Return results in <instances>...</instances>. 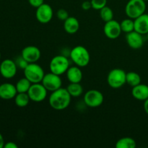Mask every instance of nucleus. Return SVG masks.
Here are the masks:
<instances>
[{
  "mask_svg": "<svg viewBox=\"0 0 148 148\" xmlns=\"http://www.w3.org/2000/svg\"><path fill=\"white\" fill-rule=\"evenodd\" d=\"M144 1H148V0H144Z\"/></svg>",
  "mask_w": 148,
  "mask_h": 148,
  "instance_id": "obj_37",
  "label": "nucleus"
},
{
  "mask_svg": "<svg viewBox=\"0 0 148 148\" xmlns=\"http://www.w3.org/2000/svg\"><path fill=\"white\" fill-rule=\"evenodd\" d=\"M134 30L142 35H147L148 33V14L144 13L134 20Z\"/></svg>",
  "mask_w": 148,
  "mask_h": 148,
  "instance_id": "obj_16",
  "label": "nucleus"
},
{
  "mask_svg": "<svg viewBox=\"0 0 148 148\" xmlns=\"http://www.w3.org/2000/svg\"><path fill=\"white\" fill-rule=\"evenodd\" d=\"M147 40H148V33H147Z\"/></svg>",
  "mask_w": 148,
  "mask_h": 148,
  "instance_id": "obj_35",
  "label": "nucleus"
},
{
  "mask_svg": "<svg viewBox=\"0 0 148 148\" xmlns=\"http://www.w3.org/2000/svg\"><path fill=\"white\" fill-rule=\"evenodd\" d=\"M143 35L140 34V33L135 30L127 33L126 40L129 46L133 49H139L143 47L144 44V39H143Z\"/></svg>",
  "mask_w": 148,
  "mask_h": 148,
  "instance_id": "obj_14",
  "label": "nucleus"
},
{
  "mask_svg": "<svg viewBox=\"0 0 148 148\" xmlns=\"http://www.w3.org/2000/svg\"><path fill=\"white\" fill-rule=\"evenodd\" d=\"M127 73L121 69L116 68L110 71L107 77V82L111 88L118 89L124 86L126 83Z\"/></svg>",
  "mask_w": 148,
  "mask_h": 148,
  "instance_id": "obj_6",
  "label": "nucleus"
},
{
  "mask_svg": "<svg viewBox=\"0 0 148 148\" xmlns=\"http://www.w3.org/2000/svg\"><path fill=\"white\" fill-rule=\"evenodd\" d=\"M120 25H121V31L124 33H129L134 30V21L133 19L130 17L123 20Z\"/></svg>",
  "mask_w": 148,
  "mask_h": 148,
  "instance_id": "obj_25",
  "label": "nucleus"
},
{
  "mask_svg": "<svg viewBox=\"0 0 148 148\" xmlns=\"http://www.w3.org/2000/svg\"><path fill=\"white\" fill-rule=\"evenodd\" d=\"M41 83L48 91L53 92L62 88V80L60 77V75H56L51 72L49 73L45 74Z\"/></svg>",
  "mask_w": 148,
  "mask_h": 148,
  "instance_id": "obj_9",
  "label": "nucleus"
},
{
  "mask_svg": "<svg viewBox=\"0 0 148 148\" xmlns=\"http://www.w3.org/2000/svg\"><path fill=\"white\" fill-rule=\"evenodd\" d=\"M1 52H0V59H1Z\"/></svg>",
  "mask_w": 148,
  "mask_h": 148,
  "instance_id": "obj_36",
  "label": "nucleus"
},
{
  "mask_svg": "<svg viewBox=\"0 0 148 148\" xmlns=\"http://www.w3.org/2000/svg\"><path fill=\"white\" fill-rule=\"evenodd\" d=\"M4 144H5V142H4V137H3L2 134L0 133V148H4Z\"/></svg>",
  "mask_w": 148,
  "mask_h": 148,
  "instance_id": "obj_33",
  "label": "nucleus"
},
{
  "mask_svg": "<svg viewBox=\"0 0 148 148\" xmlns=\"http://www.w3.org/2000/svg\"><path fill=\"white\" fill-rule=\"evenodd\" d=\"M72 96L66 88H60L51 92L49 98V103L53 109L62 111L68 108L71 103Z\"/></svg>",
  "mask_w": 148,
  "mask_h": 148,
  "instance_id": "obj_1",
  "label": "nucleus"
},
{
  "mask_svg": "<svg viewBox=\"0 0 148 148\" xmlns=\"http://www.w3.org/2000/svg\"><path fill=\"white\" fill-rule=\"evenodd\" d=\"M70 59L75 65L79 67H85L90 61V56L88 49L82 46L74 47L69 53Z\"/></svg>",
  "mask_w": 148,
  "mask_h": 148,
  "instance_id": "obj_2",
  "label": "nucleus"
},
{
  "mask_svg": "<svg viewBox=\"0 0 148 148\" xmlns=\"http://www.w3.org/2000/svg\"><path fill=\"white\" fill-rule=\"evenodd\" d=\"M15 62H16V64H17V67L20 68V69H23V70L25 69V67L27 66V65H28V64H29L28 62H27V61H26L25 59L22 56H20V57L17 58V61H16Z\"/></svg>",
  "mask_w": 148,
  "mask_h": 148,
  "instance_id": "obj_29",
  "label": "nucleus"
},
{
  "mask_svg": "<svg viewBox=\"0 0 148 148\" xmlns=\"http://www.w3.org/2000/svg\"><path fill=\"white\" fill-rule=\"evenodd\" d=\"M53 16L52 7L49 4L43 3L42 5L36 8V17L38 21L42 24H46L51 21Z\"/></svg>",
  "mask_w": 148,
  "mask_h": 148,
  "instance_id": "obj_11",
  "label": "nucleus"
},
{
  "mask_svg": "<svg viewBox=\"0 0 148 148\" xmlns=\"http://www.w3.org/2000/svg\"><path fill=\"white\" fill-rule=\"evenodd\" d=\"M137 146L136 141L130 137H122L116 143V148H135Z\"/></svg>",
  "mask_w": 148,
  "mask_h": 148,
  "instance_id": "obj_21",
  "label": "nucleus"
},
{
  "mask_svg": "<svg viewBox=\"0 0 148 148\" xmlns=\"http://www.w3.org/2000/svg\"><path fill=\"white\" fill-rule=\"evenodd\" d=\"M14 99L16 106L20 108H24L27 106L30 101L27 92H17Z\"/></svg>",
  "mask_w": 148,
  "mask_h": 148,
  "instance_id": "obj_20",
  "label": "nucleus"
},
{
  "mask_svg": "<svg viewBox=\"0 0 148 148\" xmlns=\"http://www.w3.org/2000/svg\"><path fill=\"white\" fill-rule=\"evenodd\" d=\"M84 103L90 108H97L102 105L104 97L102 92L98 90H90L84 95Z\"/></svg>",
  "mask_w": 148,
  "mask_h": 148,
  "instance_id": "obj_7",
  "label": "nucleus"
},
{
  "mask_svg": "<svg viewBox=\"0 0 148 148\" xmlns=\"http://www.w3.org/2000/svg\"><path fill=\"white\" fill-rule=\"evenodd\" d=\"M79 23L75 17H69L64 21V29L68 34H75L79 30Z\"/></svg>",
  "mask_w": 148,
  "mask_h": 148,
  "instance_id": "obj_19",
  "label": "nucleus"
},
{
  "mask_svg": "<svg viewBox=\"0 0 148 148\" xmlns=\"http://www.w3.org/2000/svg\"><path fill=\"white\" fill-rule=\"evenodd\" d=\"M27 94L30 97V101L36 103H40L46 99L48 90L41 82L33 83L30 86Z\"/></svg>",
  "mask_w": 148,
  "mask_h": 148,
  "instance_id": "obj_8",
  "label": "nucleus"
},
{
  "mask_svg": "<svg viewBox=\"0 0 148 148\" xmlns=\"http://www.w3.org/2000/svg\"><path fill=\"white\" fill-rule=\"evenodd\" d=\"M100 16L102 20L105 23L114 19V12L109 7H104L100 10Z\"/></svg>",
  "mask_w": 148,
  "mask_h": 148,
  "instance_id": "obj_26",
  "label": "nucleus"
},
{
  "mask_svg": "<svg viewBox=\"0 0 148 148\" xmlns=\"http://www.w3.org/2000/svg\"><path fill=\"white\" fill-rule=\"evenodd\" d=\"M90 1L92 8L95 10H101L107 4V0H91Z\"/></svg>",
  "mask_w": 148,
  "mask_h": 148,
  "instance_id": "obj_27",
  "label": "nucleus"
},
{
  "mask_svg": "<svg viewBox=\"0 0 148 148\" xmlns=\"http://www.w3.org/2000/svg\"><path fill=\"white\" fill-rule=\"evenodd\" d=\"M28 3L32 7L38 8L44 3V0H28Z\"/></svg>",
  "mask_w": 148,
  "mask_h": 148,
  "instance_id": "obj_30",
  "label": "nucleus"
},
{
  "mask_svg": "<svg viewBox=\"0 0 148 148\" xmlns=\"http://www.w3.org/2000/svg\"><path fill=\"white\" fill-rule=\"evenodd\" d=\"M66 89H67L68 92L70 94L71 96L74 97V98H78L83 92V88L80 85V82L79 83L70 82L69 85L67 86V88H66Z\"/></svg>",
  "mask_w": 148,
  "mask_h": 148,
  "instance_id": "obj_22",
  "label": "nucleus"
},
{
  "mask_svg": "<svg viewBox=\"0 0 148 148\" xmlns=\"http://www.w3.org/2000/svg\"><path fill=\"white\" fill-rule=\"evenodd\" d=\"M56 17H58L59 20H62V21H64L69 17V12L64 9H59L57 12H56Z\"/></svg>",
  "mask_w": 148,
  "mask_h": 148,
  "instance_id": "obj_28",
  "label": "nucleus"
},
{
  "mask_svg": "<svg viewBox=\"0 0 148 148\" xmlns=\"http://www.w3.org/2000/svg\"><path fill=\"white\" fill-rule=\"evenodd\" d=\"M45 75L44 70L37 63H29L24 69V76L32 84L40 83Z\"/></svg>",
  "mask_w": 148,
  "mask_h": 148,
  "instance_id": "obj_3",
  "label": "nucleus"
},
{
  "mask_svg": "<svg viewBox=\"0 0 148 148\" xmlns=\"http://www.w3.org/2000/svg\"><path fill=\"white\" fill-rule=\"evenodd\" d=\"M69 67V62L68 58L64 55H57L53 57L49 64V69L53 73L62 75L66 73Z\"/></svg>",
  "mask_w": 148,
  "mask_h": 148,
  "instance_id": "obj_5",
  "label": "nucleus"
},
{
  "mask_svg": "<svg viewBox=\"0 0 148 148\" xmlns=\"http://www.w3.org/2000/svg\"><path fill=\"white\" fill-rule=\"evenodd\" d=\"M21 56L28 63H36L41 56L40 50L35 46H27L22 50Z\"/></svg>",
  "mask_w": 148,
  "mask_h": 148,
  "instance_id": "obj_13",
  "label": "nucleus"
},
{
  "mask_svg": "<svg viewBox=\"0 0 148 148\" xmlns=\"http://www.w3.org/2000/svg\"><path fill=\"white\" fill-rule=\"evenodd\" d=\"M132 94L135 99L145 101L148 98V85L140 83L133 87Z\"/></svg>",
  "mask_w": 148,
  "mask_h": 148,
  "instance_id": "obj_18",
  "label": "nucleus"
},
{
  "mask_svg": "<svg viewBox=\"0 0 148 148\" xmlns=\"http://www.w3.org/2000/svg\"><path fill=\"white\" fill-rule=\"evenodd\" d=\"M17 64L12 59H7L0 64V75L5 79H12L17 72Z\"/></svg>",
  "mask_w": 148,
  "mask_h": 148,
  "instance_id": "obj_10",
  "label": "nucleus"
},
{
  "mask_svg": "<svg viewBox=\"0 0 148 148\" xmlns=\"http://www.w3.org/2000/svg\"><path fill=\"white\" fill-rule=\"evenodd\" d=\"M82 8L83 10L88 11L92 8V4H91L90 1H85L82 4Z\"/></svg>",
  "mask_w": 148,
  "mask_h": 148,
  "instance_id": "obj_31",
  "label": "nucleus"
},
{
  "mask_svg": "<svg viewBox=\"0 0 148 148\" xmlns=\"http://www.w3.org/2000/svg\"><path fill=\"white\" fill-rule=\"evenodd\" d=\"M32 83L26 77L20 78L16 83L15 87L17 92H27Z\"/></svg>",
  "mask_w": 148,
  "mask_h": 148,
  "instance_id": "obj_24",
  "label": "nucleus"
},
{
  "mask_svg": "<svg viewBox=\"0 0 148 148\" xmlns=\"http://www.w3.org/2000/svg\"><path fill=\"white\" fill-rule=\"evenodd\" d=\"M127 83L131 87H135L141 83V77L140 75L135 72H129L126 76Z\"/></svg>",
  "mask_w": 148,
  "mask_h": 148,
  "instance_id": "obj_23",
  "label": "nucleus"
},
{
  "mask_svg": "<svg viewBox=\"0 0 148 148\" xmlns=\"http://www.w3.org/2000/svg\"><path fill=\"white\" fill-rule=\"evenodd\" d=\"M145 2L144 0H130L125 7V13L127 17L134 20L145 13Z\"/></svg>",
  "mask_w": 148,
  "mask_h": 148,
  "instance_id": "obj_4",
  "label": "nucleus"
},
{
  "mask_svg": "<svg viewBox=\"0 0 148 148\" xmlns=\"http://www.w3.org/2000/svg\"><path fill=\"white\" fill-rule=\"evenodd\" d=\"M144 110L146 114L148 115V98L147 100H145L144 102Z\"/></svg>",
  "mask_w": 148,
  "mask_h": 148,
  "instance_id": "obj_34",
  "label": "nucleus"
},
{
  "mask_svg": "<svg viewBox=\"0 0 148 148\" xmlns=\"http://www.w3.org/2000/svg\"><path fill=\"white\" fill-rule=\"evenodd\" d=\"M103 32L105 36L108 38L112 39V40L118 38L121 33H122L120 23L114 19L105 23L103 27Z\"/></svg>",
  "mask_w": 148,
  "mask_h": 148,
  "instance_id": "obj_12",
  "label": "nucleus"
},
{
  "mask_svg": "<svg viewBox=\"0 0 148 148\" xmlns=\"http://www.w3.org/2000/svg\"><path fill=\"white\" fill-rule=\"evenodd\" d=\"M66 78L69 82L79 83L82 81L83 75L80 67L77 66H69L66 72Z\"/></svg>",
  "mask_w": 148,
  "mask_h": 148,
  "instance_id": "obj_17",
  "label": "nucleus"
},
{
  "mask_svg": "<svg viewBox=\"0 0 148 148\" xmlns=\"http://www.w3.org/2000/svg\"><path fill=\"white\" fill-rule=\"evenodd\" d=\"M18 146L14 142H8V143H6L4 144V148H17Z\"/></svg>",
  "mask_w": 148,
  "mask_h": 148,
  "instance_id": "obj_32",
  "label": "nucleus"
},
{
  "mask_svg": "<svg viewBox=\"0 0 148 148\" xmlns=\"http://www.w3.org/2000/svg\"><path fill=\"white\" fill-rule=\"evenodd\" d=\"M17 94L15 85L4 82L0 85V98L3 100H11Z\"/></svg>",
  "mask_w": 148,
  "mask_h": 148,
  "instance_id": "obj_15",
  "label": "nucleus"
}]
</instances>
